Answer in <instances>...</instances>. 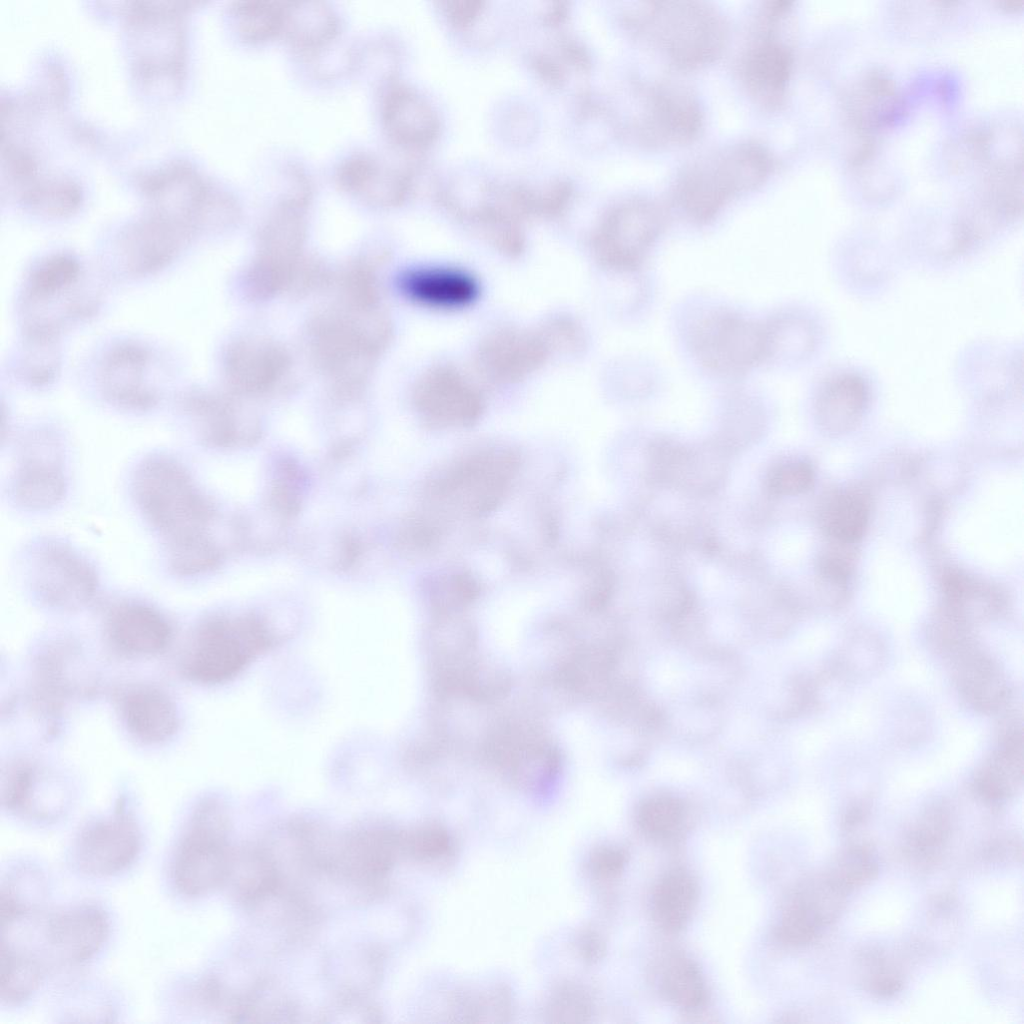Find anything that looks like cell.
<instances>
[{
    "mask_svg": "<svg viewBox=\"0 0 1024 1024\" xmlns=\"http://www.w3.org/2000/svg\"><path fill=\"white\" fill-rule=\"evenodd\" d=\"M229 832L221 804L204 800L194 808L172 864V879L181 894L203 896L227 882L233 853Z\"/></svg>",
    "mask_w": 1024,
    "mask_h": 1024,
    "instance_id": "277c9868",
    "label": "cell"
},
{
    "mask_svg": "<svg viewBox=\"0 0 1024 1024\" xmlns=\"http://www.w3.org/2000/svg\"><path fill=\"white\" fill-rule=\"evenodd\" d=\"M401 284L410 298L435 308H463L479 295L478 281L470 273L455 268L417 269L407 273Z\"/></svg>",
    "mask_w": 1024,
    "mask_h": 1024,
    "instance_id": "ffe728a7",
    "label": "cell"
},
{
    "mask_svg": "<svg viewBox=\"0 0 1024 1024\" xmlns=\"http://www.w3.org/2000/svg\"><path fill=\"white\" fill-rule=\"evenodd\" d=\"M383 122L389 135L405 145L429 142L437 130V122L428 105L405 88L389 93L383 106Z\"/></svg>",
    "mask_w": 1024,
    "mask_h": 1024,
    "instance_id": "7402d4cb",
    "label": "cell"
},
{
    "mask_svg": "<svg viewBox=\"0 0 1024 1024\" xmlns=\"http://www.w3.org/2000/svg\"><path fill=\"white\" fill-rule=\"evenodd\" d=\"M812 465L791 459L774 465L767 474L766 487L774 496H795L808 491L814 482Z\"/></svg>",
    "mask_w": 1024,
    "mask_h": 1024,
    "instance_id": "d6a6232c",
    "label": "cell"
},
{
    "mask_svg": "<svg viewBox=\"0 0 1024 1024\" xmlns=\"http://www.w3.org/2000/svg\"><path fill=\"white\" fill-rule=\"evenodd\" d=\"M283 3L266 0L237 2L233 10L241 37L248 42L258 43L280 34Z\"/></svg>",
    "mask_w": 1024,
    "mask_h": 1024,
    "instance_id": "f546056e",
    "label": "cell"
},
{
    "mask_svg": "<svg viewBox=\"0 0 1024 1024\" xmlns=\"http://www.w3.org/2000/svg\"><path fill=\"white\" fill-rule=\"evenodd\" d=\"M1 1001L15 1006L28 1000L44 977L45 967L33 954L1 942Z\"/></svg>",
    "mask_w": 1024,
    "mask_h": 1024,
    "instance_id": "4316f807",
    "label": "cell"
},
{
    "mask_svg": "<svg viewBox=\"0 0 1024 1024\" xmlns=\"http://www.w3.org/2000/svg\"><path fill=\"white\" fill-rule=\"evenodd\" d=\"M104 635L118 655L147 659L166 651L173 639V627L157 608L140 601H126L108 613Z\"/></svg>",
    "mask_w": 1024,
    "mask_h": 1024,
    "instance_id": "4fadbf2b",
    "label": "cell"
},
{
    "mask_svg": "<svg viewBox=\"0 0 1024 1024\" xmlns=\"http://www.w3.org/2000/svg\"><path fill=\"white\" fill-rule=\"evenodd\" d=\"M338 22L329 6L322 2H284L280 34L296 48L315 50L336 36Z\"/></svg>",
    "mask_w": 1024,
    "mask_h": 1024,
    "instance_id": "cb8c5ba5",
    "label": "cell"
},
{
    "mask_svg": "<svg viewBox=\"0 0 1024 1024\" xmlns=\"http://www.w3.org/2000/svg\"><path fill=\"white\" fill-rule=\"evenodd\" d=\"M663 996L676 1007L695 1011L707 1001V987L697 964L685 957L674 956L665 965L660 977Z\"/></svg>",
    "mask_w": 1024,
    "mask_h": 1024,
    "instance_id": "83f0119b",
    "label": "cell"
},
{
    "mask_svg": "<svg viewBox=\"0 0 1024 1024\" xmlns=\"http://www.w3.org/2000/svg\"><path fill=\"white\" fill-rule=\"evenodd\" d=\"M682 805L670 797H656L645 802L638 813L641 831L649 838L664 841L673 838L683 822Z\"/></svg>",
    "mask_w": 1024,
    "mask_h": 1024,
    "instance_id": "1f68e13d",
    "label": "cell"
},
{
    "mask_svg": "<svg viewBox=\"0 0 1024 1024\" xmlns=\"http://www.w3.org/2000/svg\"><path fill=\"white\" fill-rule=\"evenodd\" d=\"M187 236L186 228L156 215L123 237L124 261L137 274L159 270L174 259Z\"/></svg>",
    "mask_w": 1024,
    "mask_h": 1024,
    "instance_id": "ac0fdd59",
    "label": "cell"
},
{
    "mask_svg": "<svg viewBox=\"0 0 1024 1024\" xmlns=\"http://www.w3.org/2000/svg\"><path fill=\"white\" fill-rule=\"evenodd\" d=\"M141 835L124 811L87 825L74 845L78 869L89 876L107 877L129 867L139 854Z\"/></svg>",
    "mask_w": 1024,
    "mask_h": 1024,
    "instance_id": "8fae6325",
    "label": "cell"
},
{
    "mask_svg": "<svg viewBox=\"0 0 1024 1024\" xmlns=\"http://www.w3.org/2000/svg\"><path fill=\"white\" fill-rule=\"evenodd\" d=\"M66 490L61 444L47 433L29 437L21 445L11 482L16 504L30 511L48 510L63 500Z\"/></svg>",
    "mask_w": 1024,
    "mask_h": 1024,
    "instance_id": "30bf717a",
    "label": "cell"
},
{
    "mask_svg": "<svg viewBox=\"0 0 1024 1024\" xmlns=\"http://www.w3.org/2000/svg\"><path fill=\"white\" fill-rule=\"evenodd\" d=\"M641 136L652 143L682 144L695 138L702 126V111L684 87L660 85L647 92Z\"/></svg>",
    "mask_w": 1024,
    "mask_h": 1024,
    "instance_id": "9a60e30c",
    "label": "cell"
},
{
    "mask_svg": "<svg viewBox=\"0 0 1024 1024\" xmlns=\"http://www.w3.org/2000/svg\"><path fill=\"white\" fill-rule=\"evenodd\" d=\"M644 32L677 66L695 68L715 60L725 47L722 16L705 3H652L640 18Z\"/></svg>",
    "mask_w": 1024,
    "mask_h": 1024,
    "instance_id": "3957f363",
    "label": "cell"
},
{
    "mask_svg": "<svg viewBox=\"0 0 1024 1024\" xmlns=\"http://www.w3.org/2000/svg\"><path fill=\"white\" fill-rule=\"evenodd\" d=\"M792 66L788 48L767 37L753 45L744 56L741 74L746 87L767 106L778 104L786 88Z\"/></svg>",
    "mask_w": 1024,
    "mask_h": 1024,
    "instance_id": "44dd1931",
    "label": "cell"
},
{
    "mask_svg": "<svg viewBox=\"0 0 1024 1024\" xmlns=\"http://www.w3.org/2000/svg\"><path fill=\"white\" fill-rule=\"evenodd\" d=\"M551 354H575L585 346V333L581 324L571 316L557 315L545 320L537 328Z\"/></svg>",
    "mask_w": 1024,
    "mask_h": 1024,
    "instance_id": "e575fe53",
    "label": "cell"
},
{
    "mask_svg": "<svg viewBox=\"0 0 1024 1024\" xmlns=\"http://www.w3.org/2000/svg\"><path fill=\"white\" fill-rule=\"evenodd\" d=\"M869 521L866 498L854 490H841L829 496L820 509L823 532L840 544H853L865 533Z\"/></svg>",
    "mask_w": 1024,
    "mask_h": 1024,
    "instance_id": "484cf974",
    "label": "cell"
},
{
    "mask_svg": "<svg viewBox=\"0 0 1024 1024\" xmlns=\"http://www.w3.org/2000/svg\"><path fill=\"white\" fill-rule=\"evenodd\" d=\"M150 357L141 347L124 345L114 350L103 368V386L107 397L129 410H147L158 401L150 384Z\"/></svg>",
    "mask_w": 1024,
    "mask_h": 1024,
    "instance_id": "e0dca14e",
    "label": "cell"
},
{
    "mask_svg": "<svg viewBox=\"0 0 1024 1024\" xmlns=\"http://www.w3.org/2000/svg\"><path fill=\"white\" fill-rule=\"evenodd\" d=\"M170 571L178 577H192L213 569L219 552L207 536L196 537L166 546Z\"/></svg>",
    "mask_w": 1024,
    "mask_h": 1024,
    "instance_id": "4dcf8cb0",
    "label": "cell"
},
{
    "mask_svg": "<svg viewBox=\"0 0 1024 1024\" xmlns=\"http://www.w3.org/2000/svg\"><path fill=\"white\" fill-rule=\"evenodd\" d=\"M478 4L479 3H473L470 1L454 3L451 8V14L459 22L468 21L471 19V16H474L479 10Z\"/></svg>",
    "mask_w": 1024,
    "mask_h": 1024,
    "instance_id": "74e56055",
    "label": "cell"
},
{
    "mask_svg": "<svg viewBox=\"0 0 1024 1024\" xmlns=\"http://www.w3.org/2000/svg\"><path fill=\"white\" fill-rule=\"evenodd\" d=\"M698 898V885L683 868L668 871L658 881L652 897L654 916L670 932L681 930L689 921Z\"/></svg>",
    "mask_w": 1024,
    "mask_h": 1024,
    "instance_id": "d4e9b609",
    "label": "cell"
},
{
    "mask_svg": "<svg viewBox=\"0 0 1024 1024\" xmlns=\"http://www.w3.org/2000/svg\"><path fill=\"white\" fill-rule=\"evenodd\" d=\"M870 386L859 373L842 372L828 378L816 399V415L821 427L830 434L852 429L862 418L870 402Z\"/></svg>",
    "mask_w": 1024,
    "mask_h": 1024,
    "instance_id": "d6986e66",
    "label": "cell"
},
{
    "mask_svg": "<svg viewBox=\"0 0 1024 1024\" xmlns=\"http://www.w3.org/2000/svg\"><path fill=\"white\" fill-rule=\"evenodd\" d=\"M29 204L41 212L63 215L71 212L78 204L79 194L70 183H54L32 189L26 195Z\"/></svg>",
    "mask_w": 1024,
    "mask_h": 1024,
    "instance_id": "d590c367",
    "label": "cell"
},
{
    "mask_svg": "<svg viewBox=\"0 0 1024 1024\" xmlns=\"http://www.w3.org/2000/svg\"><path fill=\"white\" fill-rule=\"evenodd\" d=\"M818 912L803 901L792 903L782 914L775 934L787 945H803L811 941L817 932Z\"/></svg>",
    "mask_w": 1024,
    "mask_h": 1024,
    "instance_id": "836d02e7",
    "label": "cell"
},
{
    "mask_svg": "<svg viewBox=\"0 0 1024 1024\" xmlns=\"http://www.w3.org/2000/svg\"><path fill=\"white\" fill-rule=\"evenodd\" d=\"M80 265L68 255H54L40 262L29 279V292L38 301H51L67 293L79 280Z\"/></svg>",
    "mask_w": 1024,
    "mask_h": 1024,
    "instance_id": "f1b7e54d",
    "label": "cell"
},
{
    "mask_svg": "<svg viewBox=\"0 0 1024 1024\" xmlns=\"http://www.w3.org/2000/svg\"><path fill=\"white\" fill-rule=\"evenodd\" d=\"M626 853L621 849L608 848L596 857L597 869L604 875L618 874L626 863Z\"/></svg>",
    "mask_w": 1024,
    "mask_h": 1024,
    "instance_id": "8d00e7d4",
    "label": "cell"
},
{
    "mask_svg": "<svg viewBox=\"0 0 1024 1024\" xmlns=\"http://www.w3.org/2000/svg\"><path fill=\"white\" fill-rule=\"evenodd\" d=\"M773 166L769 152L743 142L711 154L688 168L677 185V198L693 220L707 222L733 196L760 185Z\"/></svg>",
    "mask_w": 1024,
    "mask_h": 1024,
    "instance_id": "7a4b0ae2",
    "label": "cell"
},
{
    "mask_svg": "<svg viewBox=\"0 0 1024 1024\" xmlns=\"http://www.w3.org/2000/svg\"><path fill=\"white\" fill-rule=\"evenodd\" d=\"M109 934L106 914L94 905L76 906L52 915L44 927L47 949L65 965L92 959Z\"/></svg>",
    "mask_w": 1024,
    "mask_h": 1024,
    "instance_id": "2e32d148",
    "label": "cell"
},
{
    "mask_svg": "<svg viewBox=\"0 0 1024 1024\" xmlns=\"http://www.w3.org/2000/svg\"><path fill=\"white\" fill-rule=\"evenodd\" d=\"M772 325L733 313H716L701 321L692 348L707 369L723 375L746 372L773 353Z\"/></svg>",
    "mask_w": 1024,
    "mask_h": 1024,
    "instance_id": "8992f818",
    "label": "cell"
},
{
    "mask_svg": "<svg viewBox=\"0 0 1024 1024\" xmlns=\"http://www.w3.org/2000/svg\"><path fill=\"white\" fill-rule=\"evenodd\" d=\"M132 495L143 518L165 545L206 536L212 509L188 470L165 455L143 459L132 477Z\"/></svg>",
    "mask_w": 1024,
    "mask_h": 1024,
    "instance_id": "6da1fadb",
    "label": "cell"
},
{
    "mask_svg": "<svg viewBox=\"0 0 1024 1024\" xmlns=\"http://www.w3.org/2000/svg\"><path fill=\"white\" fill-rule=\"evenodd\" d=\"M25 566L34 597L51 610L77 612L97 594L99 582L93 566L61 541L45 540L34 545Z\"/></svg>",
    "mask_w": 1024,
    "mask_h": 1024,
    "instance_id": "5b68a950",
    "label": "cell"
},
{
    "mask_svg": "<svg viewBox=\"0 0 1024 1024\" xmlns=\"http://www.w3.org/2000/svg\"><path fill=\"white\" fill-rule=\"evenodd\" d=\"M116 710L126 732L144 745H161L179 730L176 702L167 691L152 684H133L116 697Z\"/></svg>",
    "mask_w": 1024,
    "mask_h": 1024,
    "instance_id": "5bb4252c",
    "label": "cell"
},
{
    "mask_svg": "<svg viewBox=\"0 0 1024 1024\" xmlns=\"http://www.w3.org/2000/svg\"><path fill=\"white\" fill-rule=\"evenodd\" d=\"M551 355L538 329L506 326L486 334L474 354V369L489 384L509 385L537 371Z\"/></svg>",
    "mask_w": 1024,
    "mask_h": 1024,
    "instance_id": "9c48e42d",
    "label": "cell"
},
{
    "mask_svg": "<svg viewBox=\"0 0 1024 1024\" xmlns=\"http://www.w3.org/2000/svg\"><path fill=\"white\" fill-rule=\"evenodd\" d=\"M417 403L431 423L442 427H464L481 416L483 395L476 383L455 366L431 369L417 389Z\"/></svg>",
    "mask_w": 1024,
    "mask_h": 1024,
    "instance_id": "7c38bea8",
    "label": "cell"
},
{
    "mask_svg": "<svg viewBox=\"0 0 1024 1024\" xmlns=\"http://www.w3.org/2000/svg\"><path fill=\"white\" fill-rule=\"evenodd\" d=\"M338 180L343 188L377 203H393L403 197L404 178L369 156H354L339 168Z\"/></svg>",
    "mask_w": 1024,
    "mask_h": 1024,
    "instance_id": "603a6c76",
    "label": "cell"
},
{
    "mask_svg": "<svg viewBox=\"0 0 1024 1024\" xmlns=\"http://www.w3.org/2000/svg\"><path fill=\"white\" fill-rule=\"evenodd\" d=\"M664 224L665 213L654 201L627 200L614 207L594 232L593 255L607 269L633 271L645 259Z\"/></svg>",
    "mask_w": 1024,
    "mask_h": 1024,
    "instance_id": "52a82bcc",
    "label": "cell"
},
{
    "mask_svg": "<svg viewBox=\"0 0 1024 1024\" xmlns=\"http://www.w3.org/2000/svg\"><path fill=\"white\" fill-rule=\"evenodd\" d=\"M247 636L235 624L210 618L197 624L180 653L183 677L198 684L222 682L240 669L248 656Z\"/></svg>",
    "mask_w": 1024,
    "mask_h": 1024,
    "instance_id": "ba28073f",
    "label": "cell"
}]
</instances>
